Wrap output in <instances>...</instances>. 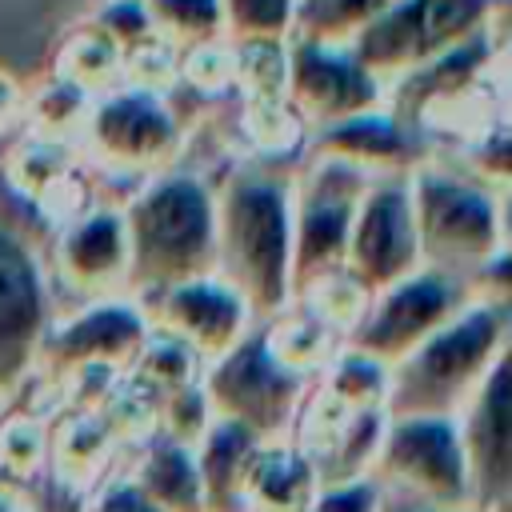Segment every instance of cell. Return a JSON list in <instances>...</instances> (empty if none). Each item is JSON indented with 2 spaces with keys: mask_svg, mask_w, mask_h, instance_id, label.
Here are the masks:
<instances>
[{
  "mask_svg": "<svg viewBox=\"0 0 512 512\" xmlns=\"http://www.w3.org/2000/svg\"><path fill=\"white\" fill-rule=\"evenodd\" d=\"M212 220H216L212 276L244 300L252 324L276 320L292 304L288 180L264 164H240L212 192Z\"/></svg>",
  "mask_w": 512,
  "mask_h": 512,
  "instance_id": "1",
  "label": "cell"
},
{
  "mask_svg": "<svg viewBox=\"0 0 512 512\" xmlns=\"http://www.w3.org/2000/svg\"><path fill=\"white\" fill-rule=\"evenodd\" d=\"M128 244L124 288L144 300L172 284L212 276V188L188 172L152 176L120 212Z\"/></svg>",
  "mask_w": 512,
  "mask_h": 512,
  "instance_id": "2",
  "label": "cell"
},
{
  "mask_svg": "<svg viewBox=\"0 0 512 512\" xmlns=\"http://www.w3.org/2000/svg\"><path fill=\"white\" fill-rule=\"evenodd\" d=\"M508 356V308L468 300L448 324L388 368V416L452 420L480 380Z\"/></svg>",
  "mask_w": 512,
  "mask_h": 512,
  "instance_id": "3",
  "label": "cell"
},
{
  "mask_svg": "<svg viewBox=\"0 0 512 512\" xmlns=\"http://www.w3.org/2000/svg\"><path fill=\"white\" fill-rule=\"evenodd\" d=\"M408 208L424 268L464 280L492 256L508 252L504 196L480 188L448 164L424 160L408 172Z\"/></svg>",
  "mask_w": 512,
  "mask_h": 512,
  "instance_id": "4",
  "label": "cell"
},
{
  "mask_svg": "<svg viewBox=\"0 0 512 512\" xmlns=\"http://www.w3.org/2000/svg\"><path fill=\"white\" fill-rule=\"evenodd\" d=\"M368 484L380 512H472L456 424L444 416H388Z\"/></svg>",
  "mask_w": 512,
  "mask_h": 512,
  "instance_id": "5",
  "label": "cell"
},
{
  "mask_svg": "<svg viewBox=\"0 0 512 512\" xmlns=\"http://www.w3.org/2000/svg\"><path fill=\"white\" fill-rule=\"evenodd\" d=\"M500 16L504 0H396L344 48L380 88H388L452 52L456 44L500 24Z\"/></svg>",
  "mask_w": 512,
  "mask_h": 512,
  "instance_id": "6",
  "label": "cell"
},
{
  "mask_svg": "<svg viewBox=\"0 0 512 512\" xmlns=\"http://www.w3.org/2000/svg\"><path fill=\"white\" fill-rule=\"evenodd\" d=\"M200 392L208 400L212 420L240 424L260 440H288L296 412L308 396V380L288 372L268 352L264 332L256 324L236 348L204 364Z\"/></svg>",
  "mask_w": 512,
  "mask_h": 512,
  "instance_id": "7",
  "label": "cell"
},
{
  "mask_svg": "<svg viewBox=\"0 0 512 512\" xmlns=\"http://www.w3.org/2000/svg\"><path fill=\"white\" fill-rule=\"evenodd\" d=\"M368 188V176L332 164L304 160V168L288 180V216H292V252H288V292L300 300L312 284L340 272L348 228L356 204Z\"/></svg>",
  "mask_w": 512,
  "mask_h": 512,
  "instance_id": "8",
  "label": "cell"
},
{
  "mask_svg": "<svg viewBox=\"0 0 512 512\" xmlns=\"http://www.w3.org/2000/svg\"><path fill=\"white\" fill-rule=\"evenodd\" d=\"M464 304H468V292L460 276L416 268L368 300L364 316L344 336V348L376 360L380 368H392L440 324H448Z\"/></svg>",
  "mask_w": 512,
  "mask_h": 512,
  "instance_id": "9",
  "label": "cell"
},
{
  "mask_svg": "<svg viewBox=\"0 0 512 512\" xmlns=\"http://www.w3.org/2000/svg\"><path fill=\"white\" fill-rule=\"evenodd\" d=\"M416 268L424 264H420L412 208H408V176H376L368 180L356 204L340 272L356 288L376 296Z\"/></svg>",
  "mask_w": 512,
  "mask_h": 512,
  "instance_id": "10",
  "label": "cell"
},
{
  "mask_svg": "<svg viewBox=\"0 0 512 512\" xmlns=\"http://www.w3.org/2000/svg\"><path fill=\"white\" fill-rule=\"evenodd\" d=\"M52 328V296L32 244L0 220V400L32 372Z\"/></svg>",
  "mask_w": 512,
  "mask_h": 512,
  "instance_id": "11",
  "label": "cell"
},
{
  "mask_svg": "<svg viewBox=\"0 0 512 512\" xmlns=\"http://www.w3.org/2000/svg\"><path fill=\"white\" fill-rule=\"evenodd\" d=\"M472 512H508L512 508V392H508V356L480 380V388L452 416Z\"/></svg>",
  "mask_w": 512,
  "mask_h": 512,
  "instance_id": "12",
  "label": "cell"
},
{
  "mask_svg": "<svg viewBox=\"0 0 512 512\" xmlns=\"http://www.w3.org/2000/svg\"><path fill=\"white\" fill-rule=\"evenodd\" d=\"M148 340V320L136 300L128 296H108L80 304L68 320H52L36 368H44L52 380H68L72 372L84 368H108V372H128L136 352Z\"/></svg>",
  "mask_w": 512,
  "mask_h": 512,
  "instance_id": "13",
  "label": "cell"
},
{
  "mask_svg": "<svg viewBox=\"0 0 512 512\" xmlns=\"http://www.w3.org/2000/svg\"><path fill=\"white\" fill-rule=\"evenodd\" d=\"M284 104L300 120V128H324L348 120L356 112H372L384 104V88L356 64L344 44H316L288 36V72H284Z\"/></svg>",
  "mask_w": 512,
  "mask_h": 512,
  "instance_id": "14",
  "label": "cell"
},
{
  "mask_svg": "<svg viewBox=\"0 0 512 512\" xmlns=\"http://www.w3.org/2000/svg\"><path fill=\"white\" fill-rule=\"evenodd\" d=\"M84 140L88 152L116 172H152L176 152L180 124L160 92L128 84L88 108Z\"/></svg>",
  "mask_w": 512,
  "mask_h": 512,
  "instance_id": "15",
  "label": "cell"
},
{
  "mask_svg": "<svg viewBox=\"0 0 512 512\" xmlns=\"http://www.w3.org/2000/svg\"><path fill=\"white\" fill-rule=\"evenodd\" d=\"M136 304L152 332L180 340L200 364L220 360L228 348H236L256 328L244 300L216 276H196V280L172 284Z\"/></svg>",
  "mask_w": 512,
  "mask_h": 512,
  "instance_id": "16",
  "label": "cell"
},
{
  "mask_svg": "<svg viewBox=\"0 0 512 512\" xmlns=\"http://www.w3.org/2000/svg\"><path fill=\"white\" fill-rule=\"evenodd\" d=\"M304 160H332L344 164L368 180L376 176H408L416 164H424V136L400 124L384 104L372 112H356L348 120L324 124L308 132Z\"/></svg>",
  "mask_w": 512,
  "mask_h": 512,
  "instance_id": "17",
  "label": "cell"
},
{
  "mask_svg": "<svg viewBox=\"0 0 512 512\" xmlns=\"http://www.w3.org/2000/svg\"><path fill=\"white\" fill-rule=\"evenodd\" d=\"M52 268L60 288H68L84 304L116 296L128 276V244H124L120 212L88 208L80 216H68L52 248Z\"/></svg>",
  "mask_w": 512,
  "mask_h": 512,
  "instance_id": "18",
  "label": "cell"
},
{
  "mask_svg": "<svg viewBox=\"0 0 512 512\" xmlns=\"http://www.w3.org/2000/svg\"><path fill=\"white\" fill-rule=\"evenodd\" d=\"M320 480L292 440H260L240 472V512H304Z\"/></svg>",
  "mask_w": 512,
  "mask_h": 512,
  "instance_id": "19",
  "label": "cell"
},
{
  "mask_svg": "<svg viewBox=\"0 0 512 512\" xmlns=\"http://www.w3.org/2000/svg\"><path fill=\"white\" fill-rule=\"evenodd\" d=\"M136 448H140L136 464L124 476L144 492V500H152L160 512H204L192 448L172 444L156 432L148 440H140Z\"/></svg>",
  "mask_w": 512,
  "mask_h": 512,
  "instance_id": "20",
  "label": "cell"
},
{
  "mask_svg": "<svg viewBox=\"0 0 512 512\" xmlns=\"http://www.w3.org/2000/svg\"><path fill=\"white\" fill-rule=\"evenodd\" d=\"M116 452V436L96 412H68L56 432H48V476L88 496L96 476L108 468Z\"/></svg>",
  "mask_w": 512,
  "mask_h": 512,
  "instance_id": "21",
  "label": "cell"
},
{
  "mask_svg": "<svg viewBox=\"0 0 512 512\" xmlns=\"http://www.w3.org/2000/svg\"><path fill=\"white\" fill-rule=\"evenodd\" d=\"M260 332H264L268 352L288 372H296L304 380L308 376H320L324 364L336 356V332L324 320H316L308 308H300V304H288L276 320L260 324Z\"/></svg>",
  "mask_w": 512,
  "mask_h": 512,
  "instance_id": "22",
  "label": "cell"
},
{
  "mask_svg": "<svg viewBox=\"0 0 512 512\" xmlns=\"http://www.w3.org/2000/svg\"><path fill=\"white\" fill-rule=\"evenodd\" d=\"M396 0H300L292 36L316 44H348Z\"/></svg>",
  "mask_w": 512,
  "mask_h": 512,
  "instance_id": "23",
  "label": "cell"
},
{
  "mask_svg": "<svg viewBox=\"0 0 512 512\" xmlns=\"http://www.w3.org/2000/svg\"><path fill=\"white\" fill-rule=\"evenodd\" d=\"M48 472V428L32 412L0 416V484L24 492Z\"/></svg>",
  "mask_w": 512,
  "mask_h": 512,
  "instance_id": "24",
  "label": "cell"
},
{
  "mask_svg": "<svg viewBox=\"0 0 512 512\" xmlns=\"http://www.w3.org/2000/svg\"><path fill=\"white\" fill-rule=\"evenodd\" d=\"M316 388H320L328 400H336V404H344V408H352V412H372V408H384L388 368H380L376 360H368V356H360V352H352V348H340V352L324 364Z\"/></svg>",
  "mask_w": 512,
  "mask_h": 512,
  "instance_id": "25",
  "label": "cell"
},
{
  "mask_svg": "<svg viewBox=\"0 0 512 512\" xmlns=\"http://www.w3.org/2000/svg\"><path fill=\"white\" fill-rule=\"evenodd\" d=\"M200 372H204V364L180 340H172L164 332H152V328H148V340H144V348L136 352V360L128 368V376L136 384H144L148 392H156V396L176 392L184 384H196Z\"/></svg>",
  "mask_w": 512,
  "mask_h": 512,
  "instance_id": "26",
  "label": "cell"
},
{
  "mask_svg": "<svg viewBox=\"0 0 512 512\" xmlns=\"http://www.w3.org/2000/svg\"><path fill=\"white\" fill-rule=\"evenodd\" d=\"M152 32L172 48H200L220 40V0H144Z\"/></svg>",
  "mask_w": 512,
  "mask_h": 512,
  "instance_id": "27",
  "label": "cell"
},
{
  "mask_svg": "<svg viewBox=\"0 0 512 512\" xmlns=\"http://www.w3.org/2000/svg\"><path fill=\"white\" fill-rule=\"evenodd\" d=\"M288 72V40H248L232 48V80L252 104H280Z\"/></svg>",
  "mask_w": 512,
  "mask_h": 512,
  "instance_id": "28",
  "label": "cell"
},
{
  "mask_svg": "<svg viewBox=\"0 0 512 512\" xmlns=\"http://www.w3.org/2000/svg\"><path fill=\"white\" fill-rule=\"evenodd\" d=\"M300 0H220V32L232 44L248 40H288Z\"/></svg>",
  "mask_w": 512,
  "mask_h": 512,
  "instance_id": "29",
  "label": "cell"
},
{
  "mask_svg": "<svg viewBox=\"0 0 512 512\" xmlns=\"http://www.w3.org/2000/svg\"><path fill=\"white\" fill-rule=\"evenodd\" d=\"M72 176V160H68V148L60 140H32L24 144L20 152H12L8 160V180L24 192V196H52L60 188V180Z\"/></svg>",
  "mask_w": 512,
  "mask_h": 512,
  "instance_id": "30",
  "label": "cell"
},
{
  "mask_svg": "<svg viewBox=\"0 0 512 512\" xmlns=\"http://www.w3.org/2000/svg\"><path fill=\"white\" fill-rule=\"evenodd\" d=\"M116 68H120V52H116L96 28H80V32L64 44L56 76L88 92V88H100Z\"/></svg>",
  "mask_w": 512,
  "mask_h": 512,
  "instance_id": "31",
  "label": "cell"
},
{
  "mask_svg": "<svg viewBox=\"0 0 512 512\" xmlns=\"http://www.w3.org/2000/svg\"><path fill=\"white\" fill-rule=\"evenodd\" d=\"M208 424H212V412H208V400L200 392V380L184 384L176 392H164L156 400V436H164L172 444L196 448V440L208 432Z\"/></svg>",
  "mask_w": 512,
  "mask_h": 512,
  "instance_id": "32",
  "label": "cell"
},
{
  "mask_svg": "<svg viewBox=\"0 0 512 512\" xmlns=\"http://www.w3.org/2000/svg\"><path fill=\"white\" fill-rule=\"evenodd\" d=\"M92 28L120 52V60L136 56L140 48L156 44L160 36L152 32V20L144 12V0H108L96 16H92Z\"/></svg>",
  "mask_w": 512,
  "mask_h": 512,
  "instance_id": "33",
  "label": "cell"
},
{
  "mask_svg": "<svg viewBox=\"0 0 512 512\" xmlns=\"http://www.w3.org/2000/svg\"><path fill=\"white\" fill-rule=\"evenodd\" d=\"M84 116H88V92L68 84V80H60V76H52L32 96V120L40 124L44 140H52L56 132L72 128V124H84Z\"/></svg>",
  "mask_w": 512,
  "mask_h": 512,
  "instance_id": "34",
  "label": "cell"
},
{
  "mask_svg": "<svg viewBox=\"0 0 512 512\" xmlns=\"http://www.w3.org/2000/svg\"><path fill=\"white\" fill-rule=\"evenodd\" d=\"M304 512H380V496L368 480L352 484H320Z\"/></svg>",
  "mask_w": 512,
  "mask_h": 512,
  "instance_id": "35",
  "label": "cell"
},
{
  "mask_svg": "<svg viewBox=\"0 0 512 512\" xmlns=\"http://www.w3.org/2000/svg\"><path fill=\"white\" fill-rule=\"evenodd\" d=\"M84 512H160L152 500H144V492L120 476V480H104L84 496Z\"/></svg>",
  "mask_w": 512,
  "mask_h": 512,
  "instance_id": "36",
  "label": "cell"
},
{
  "mask_svg": "<svg viewBox=\"0 0 512 512\" xmlns=\"http://www.w3.org/2000/svg\"><path fill=\"white\" fill-rule=\"evenodd\" d=\"M20 104H24V96H20V88H16V80L8 76V72H0V136L12 128V120L20 116Z\"/></svg>",
  "mask_w": 512,
  "mask_h": 512,
  "instance_id": "37",
  "label": "cell"
},
{
  "mask_svg": "<svg viewBox=\"0 0 512 512\" xmlns=\"http://www.w3.org/2000/svg\"><path fill=\"white\" fill-rule=\"evenodd\" d=\"M0 512H24V504H20V496L8 488V484H0Z\"/></svg>",
  "mask_w": 512,
  "mask_h": 512,
  "instance_id": "38",
  "label": "cell"
}]
</instances>
